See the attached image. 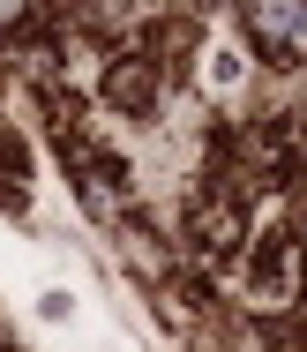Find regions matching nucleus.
Masks as SVG:
<instances>
[{"label": "nucleus", "mask_w": 307, "mask_h": 352, "mask_svg": "<svg viewBox=\"0 0 307 352\" xmlns=\"http://www.w3.org/2000/svg\"><path fill=\"white\" fill-rule=\"evenodd\" d=\"M105 105H120V113H157V68L143 53H120V60L105 68Z\"/></svg>", "instance_id": "f257e3e1"}]
</instances>
